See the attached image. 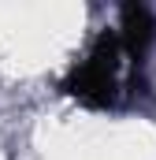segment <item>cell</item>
<instances>
[{
    "label": "cell",
    "mask_w": 156,
    "mask_h": 160,
    "mask_svg": "<svg viewBox=\"0 0 156 160\" xmlns=\"http://www.w3.org/2000/svg\"><path fill=\"white\" fill-rule=\"evenodd\" d=\"M156 41V19L145 4L119 8V26L104 30L89 52L67 71L60 89L78 104L108 112L138 101L145 89V56Z\"/></svg>",
    "instance_id": "obj_1"
}]
</instances>
